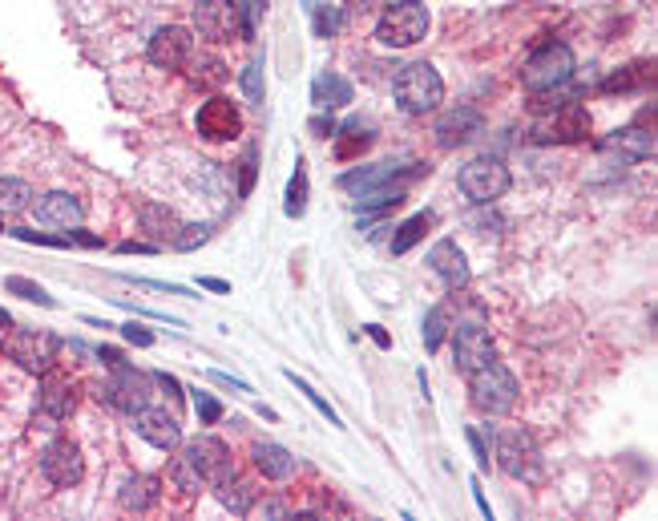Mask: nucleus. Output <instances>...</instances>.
<instances>
[{
	"instance_id": "obj_1",
	"label": "nucleus",
	"mask_w": 658,
	"mask_h": 521,
	"mask_svg": "<svg viewBox=\"0 0 658 521\" xmlns=\"http://www.w3.org/2000/svg\"><path fill=\"white\" fill-rule=\"evenodd\" d=\"M445 101V81L428 61H416V65H404L396 73V106L412 118L420 114H432L436 106Z\"/></svg>"
},
{
	"instance_id": "obj_2",
	"label": "nucleus",
	"mask_w": 658,
	"mask_h": 521,
	"mask_svg": "<svg viewBox=\"0 0 658 521\" xmlns=\"http://www.w3.org/2000/svg\"><path fill=\"white\" fill-rule=\"evenodd\" d=\"M574 77V53L562 41L541 45L525 65H521V85L529 93H545V89H562Z\"/></svg>"
},
{
	"instance_id": "obj_3",
	"label": "nucleus",
	"mask_w": 658,
	"mask_h": 521,
	"mask_svg": "<svg viewBox=\"0 0 658 521\" xmlns=\"http://www.w3.org/2000/svg\"><path fill=\"white\" fill-rule=\"evenodd\" d=\"M517 376L505 368V364H497V360H489L485 368H477L473 376H469V396H473V404L481 408V412H489V416H501V412H509L513 404H517Z\"/></svg>"
},
{
	"instance_id": "obj_4",
	"label": "nucleus",
	"mask_w": 658,
	"mask_h": 521,
	"mask_svg": "<svg viewBox=\"0 0 658 521\" xmlns=\"http://www.w3.org/2000/svg\"><path fill=\"white\" fill-rule=\"evenodd\" d=\"M428 33V9L420 0H396L384 9V17L376 21V37L388 49H408Z\"/></svg>"
},
{
	"instance_id": "obj_5",
	"label": "nucleus",
	"mask_w": 658,
	"mask_h": 521,
	"mask_svg": "<svg viewBox=\"0 0 658 521\" xmlns=\"http://www.w3.org/2000/svg\"><path fill=\"white\" fill-rule=\"evenodd\" d=\"M457 186H461V194H465L469 202L489 206V202H497V198L513 186V174H509V166H505L501 158H473V162L461 166Z\"/></svg>"
},
{
	"instance_id": "obj_6",
	"label": "nucleus",
	"mask_w": 658,
	"mask_h": 521,
	"mask_svg": "<svg viewBox=\"0 0 658 521\" xmlns=\"http://www.w3.org/2000/svg\"><path fill=\"white\" fill-rule=\"evenodd\" d=\"M57 352H61V340L53 332H9L5 336V356L13 364H21L25 372H49L57 364Z\"/></svg>"
},
{
	"instance_id": "obj_7",
	"label": "nucleus",
	"mask_w": 658,
	"mask_h": 521,
	"mask_svg": "<svg viewBox=\"0 0 658 521\" xmlns=\"http://www.w3.org/2000/svg\"><path fill=\"white\" fill-rule=\"evenodd\" d=\"M97 400H105V404H114L118 412H130L134 416L138 408L150 404V376L118 364L114 376H109L105 384H97Z\"/></svg>"
},
{
	"instance_id": "obj_8",
	"label": "nucleus",
	"mask_w": 658,
	"mask_h": 521,
	"mask_svg": "<svg viewBox=\"0 0 658 521\" xmlns=\"http://www.w3.org/2000/svg\"><path fill=\"white\" fill-rule=\"evenodd\" d=\"M497 465L509 473V477H537V469H541V449H537V441H533V433H525V429H505L501 437H497Z\"/></svg>"
},
{
	"instance_id": "obj_9",
	"label": "nucleus",
	"mask_w": 658,
	"mask_h": 521,
	"mask_svg": "<svg viewBox=\"0 0 658 521\" xmlns=\"http://www.w3.org/2000/svg\"><path fill=\"white\" fill-rule=\"evenodd\" d=\"M537 138L541 142H562V146L586 142L590 138V110L582 106V101H562V106L537 126Z\"/></svg>"
},
{
	"instance_id": "obj_10",
	"label": "nucleus",
	"mask_w": 658,
	"mask_h": 521,
	"mask_svg": "<svg viewBox=\"0 0 658 521\" xmlns=\"http://www.w3.org/2000/svg\"><path fill=\"white\" fill-rule=\"evenodd\" d=\"M41 473L49 477V485L73 489V485H81V477H85V457H81V449H77L69 437H57V441L45 445V453H41Z\"/></svg>"
},
{
	"instance_id": "obj_11",
	"label": "nucleus",
	"mask_w": 658,
	"mask_h": 521,
	"mask_svg": "<svg viewBox=\"0 0 658 521\" xmlns=\"http://www.w3.org/2000/svg\"><path fill=\"white\" fill-rule=\"evenodd\" d=\"M453 360H457V372L473 376L477 368H485L489 360H497V348H493V336L485 324H461L457 336H453Z\"/></svg>"
},
{
	"instance_id": "obj_12",
	"label": "nucleus",
	"mask_w": 658,
	"mask_h": 521,
	"mask_svg": "<svg viewBox=\"0 0 658 521\" xmlns=\"http://www.w3.org/2000/svg\"><path fill=\"white\" fill-rule=\"evenodd\" d=\"M194 29H198V37H206L214 45L239 37V5H231V0H198Z\"/></svg>"
},
{
	"instance_id": "obj_13",
	"label": "nucleus",
	"mask_w": 658,
	"mask_h": 521,
	"mask_svg": "<svg viewBox=\"0 0 658 521\" xmlns=\"http://www.w3.org/2000/svg\"><path fill=\"white\" fill-rule=\"evenodd\" d=\"M198 134H202L206 142H231V138H239V134H243V114H239V106H235V101H227V97L202 101V110H198Z\"/></svg>"
},
{
	"instance_id": "obj_14",
	"label": "nucleus",
	"mask_w": 658,
	"mask_h": 521,
	"mask_svg": "<svg viewBox=\"0 0 658 521\" xmlns=\"http://www.w3.org/2000/svg\"><path fill=\"white\" fill-rule=\"evenodd\" d=\"M182 453L190 457V465L202 473L206 485H218V481H227V477L235 473L231 449H227L223 441H218V437H198V441H190Z\"/></svg>"
},
{
	"instance_id": "obj_15",
	"label": "nucleus",
	"mask_w": 658,
	"mask_h": 521,
	"mask_svg": "<svg viewBox=\"0 0 658 521\" xmlns=\"http://www.w3.org/2000/svg\"><path fill=\"white\" fill-rule=\"evenodd\" d=\"M134 429H138V437L146 441V445H154V449H162V453H174L178 445H182V425L174 421V416L166 412V408H138L134 412Z\"/></svg>"
},
{
	"instance_id": "obj_16",
	"label": "nucleus",
	"mask_w": 658,
	"mask_h": 521,
	"mask_svg": "<svg viewBox=\"0 0 658 521\" xmlns=\"http://www.w3.org/2000/svg\"><path fill=\"white\" fill-rule=\"evenodd\" d=\"M190 53H194V37H190L182 25L158 29V33L150 37V45H146L150 65H158V69H182V65L190 61Z\"/></svg>"
},
{
	"instance_id": "obj_17",
	"label": "nucleus",
	"mask_w": 658,
	"mask_h": 521,
	"mask_svg": "<svg viewBox=\"0 0 658 521\" xmlns=\"http://www.w3.org/2000/svg\"><path fill=\"white\" fill-rule=\"evenodd\" d=\"M428 267L445 279L449 291H461V287H469V279H473L465 251H461L453 239H441V243H436V247L428 251Z\"/></svg>"
},
{
	"instance_id": "obj_18",
	"label": "nucleus",
	"mask_w": 658,
	"mask_h": 521,
	"mask_svg": "<svg viewBox=\"0 0 658 521\" xmlns=\"http://www.w3.org/2000/svg\"><path fill=\"white\" fill-rule=\"evenodd\" d=\"M37 223H45V227H77L81 223V202H77V194H69V190H49V194H41L37 198Z\"/></svg>"
},
{
	"instance_id": "obj_19",
	"label": "nucleus",
	"mask_w": 658,
	"mask_h": 521,
	"mask_svg": "<svg viewBox=\"0 0 658 521\" xmlns=\"http://www.w3.org/2000/svg\"><path fill=\"white\" fill-rule=\"evenodd\" d=\"M37 412H41V421H49V425L65 421V416L73 412V388H69V380H65V376H57L53 368H49V372H45V380H41V392H37Z\"/></svg>"
},
{
	"instance_id": "obj_20",
	"label": "nucleus",
	"mask_w": 658,
	"mask_h": 521,
	"mask_svg": "<svg viewBox=\"0 0 658 521\" xmlns=\"http://www.w3.org/2000/svg\"><path fill=\"white\" fill-rule=\"evenodd\" d=\"M477 130H481V114H477L473 106H457V110H449V114L441 118V126H436V142L449 150V146L469 142Z\"/></svg>"
},
{
	"instance_id": "obj_21",
	"label": "nucleus",
	"mask_w": 658,
	"mask_h": 521,
	"mask_svg": "<svg viewBox=\"0 0 658 521\" xmlns=\"http://www.w3.org/2000/svg\"><path fill=\"white\" fill-rule=\"evenodd\" d=\"M138 223H142V231L154 239V247H158V243H174L178 231H182V223L174 219V211H166V206H158V202H146V206H142Z\"/></svg>"
},
{
	"instance_id": "obj_22",
	"label": "nucleus",
	"mask_w": 658,
	"mask_h": 521,
	"mask_svg": "<svg viewBox=\"0 0 658 521\" xmlns=\"http://www.w3.org/2000/svg\"><path fill=\"white\" fill-rule=\"evenodd\" d=\"M606 150H618V154H626L630 162H642V158H654V134H650V130H638V126L614 130V134L606 138Z\"/></svg>"
},
{
	"instance_id": "obj_23",
	"label": "nucleus",
	"mask_w": 658,
	"mask_h": 521,
	"mask_svg": "<svg viewBox=\"0 0 658 521\" xmlns=\"http://www.w3.org/2000/svg\"><path fill=\"white\" fill-rule=\"evenodd\" d=\"M251 457H255V469L263 473V477H271V481H287L291 473H295V457L283 449V445H255L251 449Z\"/></svg>"
},
{
	"instance_id": "obj_24",
	"label": "nucleus",
	"mask_w": 658,
	"mask_h": 521,
	"mask_svg": "<svg viewBox=\"0 0 658 521\" xmlns=\"http://www.w3.org/2000/svg\"><path fill=\"white\" fill-rule=\"evenodd\" d=\"M158 497H162L158 477H146V473H134V477L122 485V493H118V501H122L126 509H134V513H142V509L158 505Z\"/></svg>"
},
{
	"instance_id": "obj_25",
	"label": "nucleus",
	"mask_w": 658,
	"mask_h": 521,
	"mask_svg": "<svg viewBox=\"0 0 658 521\" xmlns=\"http://www.w3.org/2000/svg\"><path fill=\"white\" fill-rule=\"evenodd\" d=\"M311 101L319 110H336V106H348L352 101V85L340 77V73H323L315 85H311Z\"/></svg>"
},
{
	"instance_id": "obj_26",
	"label": "nucleus",
	"mask_w": 658,
	"mask_h": 521,
	"mask_svg": "<svg viewBox=\"0 0 658 521\" xmlns=\"http://www.w3.org/2000/svg\"><path fill=\"white\" fill-rule=\"evenodd\" d=\"M432 223H436V215L432 211H420V215H412V219H404L400 227H396V235H392V255H408L428 231H432Z\"/></svg>"
},
{
	"instance_id": "obj_27",
	"label": "nucleus",
	"mask_w": 658,
	"mask_h": 521,
	"mask_svg": "<svg viewBox=\"0 0 658 521\" xmlns=\"http://www.w3.org/2000/svg\"><path fill=\"white\" fill-rule=\"evenodd\" d=\"M214 493H218V501H223L231 513H251V505H255V489H251V481H243V477H227V481H218L214 485Z\"/></svg>"
},
{
	"instance_id": "obj_28",
	"label": "nucleus",
	"mask_w": 658,
	"mask_h": 521,
	"mask_svg": "<svg viewBox=\"0 0 658 521\" xmlns=\"http://www.w3.org/2000/svg\"><path fill=\"white\" fill-rule=\"evenodd\" d=\"M33 206V186L25 178H0V215H25Z\"/></svg>"
},
{
	"instance_id": "obj_29",
	"label": "nucleus",
	"mask_w": 658,
	"mask_h": 521,
	"mask_svg": "<svg viewBox=\"0 0 658 521\" xmlns=\"http://www.w3.org/2000/svg\"><path fill=\"white\" fill-rule=\"evenodd\" d=\"M646 81H654V65L638 61V65H626V69L610 73V77L602 81V93H630V89H642Z\"/></svg>"
},
{
	"instance_id": "obj_30",
	"label": "nucleus",
	"mask_w": 658,
	"mask_h": 521,
	"mask_svg": "<svg viewBox=\"0 0 658 521\" xmlns=\"http://www.w3.org/2000/svg\"><path fill=\"white\" fill-rule=\"evenodd\" d=\"M283 211H287L291 219H299V215L307 211V170H303V162H295V174H291V182H287V202H283Z\"/></svg>"
},
{
	"instance_id": "obj_31",
	"label": "nucleus",
	"mask_w": 658,
	"mask_h": 521,
	"mask_svg": "<svg viewBox=\"0 0 658 521\" xmlns=\"http://www.w3.org/2000/svg\"><path fill=\"white\" fill-rule=\"evenodd\" d=\"M445 336H449V311L445 307H432L428 316H424V348L436 352V348L445 344Z\"/></svg>"
},
{
	"instance_id": "obj_32",
	"label": "nucleus",
	"mask_w": 658,
	"mask_h": 521,
	"mask_svg": "<svg viewBox=\"0 0 658 521\" xmlns=\"http://www.w3.org/2000/svg\"><path fill=\"white\" fill-rule=\"evenodd\" d=\"M170 481H174V485H178L182 493H198V489L206 485V481H202V473H198V469L190 465V457H186V453L170 461Z\"/></svg>"
},
{
	"instance_id": "obj_33",
	"label": "nucleus",
	"mask_w": 658,
	"mask_h": 521,
	"mask_svg": "<svg viewBox=\"0 0 658 521\" xmlns=\"http://www.w3.org/2000/svg\"><path fill=\"white\" fill-rule=\"evenodd\" d=\"M5 291H13V295H21V299H29V303H41V307H53L57 299L41 287V283H33V279H21V275H9L5 279Z\"/></svg>"
},
{
	"instance_id": "obj_34",
	"label": "nucleus",
	"mask_w": 658,
	"mask_h": 521,
	"mask_svg": "<svg viewBox=\"0 0 658 521\" xmlns=\"http://www.w3.org/2000/svg\"><path fill=\"white\" fill-rule=\"evenodd\" d=\"M190 81H194V85H223V81H227V65L218 61V57H202V61H194V69H190Z\"/></svg>"
},
{
	"instance_id": "obj_35",
	"label": "nucleus",
	"mask_w": 658,
	"mask_h": 521,
	"mask_svg": "<svg viewBox=\"0 0 658 521\" xmlns=\"http://www.w3.org/2000/svg\"><path fill=\"white\" fill-rule=\"evenodd\" d=\"M372 146V134H364V130H348L344 138H340V146H336V154L348 162V158H356V154H364Z\"/></svg>"
},
{
	"instance_id": "obj_36",
	"label": "nucleus",
	"mask_w": 658,
	"mask_h": 521,
	"mask_svg": "<svg viewBox=\"0 0 658 521\" xmlns=\"http://www.w3.org/2000/svg\"><path fill=\"white\" fill-rule=\"evenodd\" d=\"M287 376H291V380H295V388H299V392H303V396H307V400H311V404H315V408H319V412L327 416V425H340V416H336V408H332V404H327V400H323V396H319V392H315V388H311L307 380H299L295 372H287Z\"/></svg>"
},
{
	"instance_id": "obj_37",
	"label": "nucleus",
	"mask_w": 658,
	"mask_h": 521,
	"mask_svg": "<svg viewBox=\"0 0 658 521\" xmlns=\"http://www.w3.org/2000/svg\"><path fill=\"white\" fill-rule=\"evenodd\" d=\"M194 408L202 416V425H218V421H223V404H218L210 392H194Z\"/></svg>"
},
{
	"instance_id": "obj_38",
	"label": "nucleus",
	"mask_w": 658,
	"mask_h": 521,
	"mask_svg": "<svg viewBox=\"0 0 658 521\" xmlns=\"http://www.w3.org/2000/svg\"><path fill=\"white\" fill-rule=\"evenodd\" d=\"M206 239H210V227L198 223V227H182L178 239H174V247H178V251H194V247H202Z\"/></svg>"
},
{
	"instance_id": "obj_39",
	"label": "nucleus",
	"mask_w": 658,
	"mask_h": 521,
	"mask_svg": "<svg viewBox=\"0 0 658 521\" xmlns=\"http://www.w3.org/2000/svg\"><path fill=\"white\" fill-rule=\"evenodd\" d=\"M263 89H267V85H263V65L255 61V65L243 69V93H247L251 101H263Z\"/></svg>"
},
{
	"instance_id": "obj_40",
	"label": "nucleus",
	"mask_w": 658,
	"mask_h": 521,
	"mask_svg": "<svg viewBox=\"0 0 658 521\" xmlns=\"http://www.w3.org/2000/svg\"><path fill=\"white\" fill-rule=\"evenodd\" d=\"M21 243H41V247H69V235H41V231H13Z\"/></svg>"
},
{
	"instance_id": "obj_41",
	"label": "nucleus",
	"mask_w": 658,
	"mask_h": 521,
	"mask_svg": "<svg viewBox=\"0 0 658 521\" xmlns=\"http://www.w3.org/2000/svg\"><path fill=\"white\" fill-rule=\"evenodd\" d=\"M336 29H340V13L336 9H319L315 13V33L319 37H336Z\"/></svg>"
},
{
	"instance_id": "obj_42",
	"label": "nucleus",
	"mask_w": 658,
	"mask_h": 521,
	"mask_svg": "<svg viewBox=\"0 0 658 521\" xmlns=\"http://www.w3.org/2000/svg\"><path fill=\"white\" fill-rule=\"evenodd\" d=\"M251 186H255V146L247 150V158H243V182H239V194L247 198L251 194Z\"/></svg>"
},
{
	"instance_id": "obj_43",
	"label": "nucleus",
	"mask_w": 658,
	"mask_h": 521,
	"mask_svg": "<svg viewBox=\"0 0 658 521\" xmlns=\"http://www.w3.org/2000/svg\"><path fill=\"white\" fill-rule=\"evenodd\" d=\"M122 336H126L134 348H150V344H154V336H150L142 324H126V328H122Z\"/></svg>"
},
{
	"instance_id": "obj_44",
	"label": "nucleus",
	"mask_w": 658,
	"mask_h": 521,
	"mask_svg": "<svg viewBox=\"0 0 658 521\" xmlns=\"http://www.w3.org/2000/svg\"><path fill=\"white\" fill-rule=\"evenodd\" d=\"M469 445H473V453H477V465H481V469H489V449H485V441H481V433H477V429H469Z\"/></svg>"
},
{
	"instance_id": "obj_45",
	"label": "nucleus",
	"mask_w": 658,
	"mask_h": 521,
	"mask_svg": "<svg viewBox=\"0 0 658 521\" xmlns=\"http://www.w3.org/2000/svg\"><path fill=\"white\" fill-rule=\"evenodd\" d=\"M311 134L315 138H332L336 134V122L332 118H311Z\"/></svg>"
},
{
	"instance_id": "obj_46",
	"label": "nucleus",
	"mask_w": 658,
	"mask_h": 521,
	"mask_svg": "<svg viewBox=\"0 0 658 521\" xmlns=\"http://www.w3.org/2000/svg\"><path fill=\"white\" fill-rule=\"evenodd\" d=\"M198 287L218 291V295H231V283H227V279H214V275H202V279H198Z\"/></svg>"
},
{
	"instance_id": "obj_47",
	"label": "nucleus",
	"mask_w": 658,
	"mask_h": 521,
	"mask_svg": "<svg viewBox=\"0 0 658 521\" xmlns=\"http://www.w3.org/2000/svg\"><path fill=\"white\" fill-rule=\"evenodd\" d=\"M97 360H101L105 368H118V364H122V352H118V348H97Z\"/></svg>"
},
{
	"instance_id": "obj_48",
	"label": "nucleus",
	"mask_w": 658,
	"mask_h": 521,
	"mask_svg": "<svg viewBox=\"0 0 658 521\" xmlns=\"http://www.w3.org/2000/svg\"><path fill=\"white\" fill-rule=\"evenodd\" d=\"M69 235V243H81V247H101V239L97 235H85V231H65Z\"/></svg>"
},
{
	"instance_id": "obj_49",
	"label": "nucleus",
	"mask_w": 658,
	"mask_h": 521,
	"mask_svg": "<svg viewBox=\"0 0 658 521\" xmlns=\"http://www.w3.org/2000/svg\"><path fill=\"white\" fill-rule=\"evenodd\" d=\"M118 251L122 255H146V251H154V243H122Z\"/></svg>"
},
{
	"instance_id": "obj_50",
	"label": "nucleus",
	"mask_w": 658,
	"mask_h": 521,
	"mask_svg": "<svg viewBox=\"0 0 658 521\" xmlns=\"http://www.w3.org/2000/svg\"><path fill=\"white\" fill-rule=\"evenodd\" d=\"M368 336H372V340H376L380 348H388V344H392V340H388V332H384L380 324H368Z\"/></svg>"
},
{
	"instance_id": "obj_51",
	"label": "nucleus",
	"mask_w": 658,
	"mask_h": 521,
	"mask_svg": "<svg viewBox=\"0 0 658 521\" xmlns=\"http://www.w3.org/2000/svg\"><path fill=\"white\" fill-rule=\"evenodd\" d=\"M473 497H477L481 513H485V517H493V509H489V501H485V493H481V485H477V481H473Z\"/></svg>"
},
{
	"instance_id": "obj_52",
	"label": "nucleus",
	"mask_w": 658,
	"mask_h": 521,
	"mask_svg": "<svg viewBox=\"0 0 658 521\" xmlns=\"http://www.w3.org/2000/svg\"><path fill=\"white\" fill-rule=\"evenodd\" d=\"M158 384H162L170 396H178V380H174V376H166V372H162V376H158Z\"/></svg>"
},
{
	"instance_id": "obj_53",
	"label": "nucleus",
	"mask_w": 658,
	"mask_h": 521,
	"mask_svg": "<svg viewBox=\"0 0 658 521\" xmlns=\"http://www.w3.org/2000/svg\"><path fill=\"white\" fill-rule=\"evenodd\" d=\"M263 513H287V505H283V501H267Z\"/></svg>"
},
{
	"instance_id": "obj_54",
	"label": "nucleus",
	"mask_w": 658,
	"mask_h": 521,
	"mask_svg": "<svg viewBox=\"0 0 658 521\" xmlns=\"http://www.w3.org/2000/svg\"><path fill=\"white\" fill-rule=\"evenodd\" d=\"M0 328H13V316H9L5 307H0Z\"/></svg>"
},
{
	"instance_id": "obj_55",
	"label": "nucleus",
	"mask_w": 658,
	"mask_h": 521,
	"mask_svg": "<svg viewBox=\"0 0 658 521\" xmlns=\"http://www.w3.org/2000/svg\"><path fill=\"white\" fill-rule=\"evenodd\" d=\"M0 231H5V223H0Z\"/></svg>"
}]
</instances>
